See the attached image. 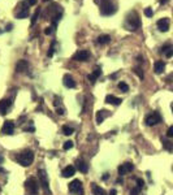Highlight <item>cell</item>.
<instances>
[{"label":"cell","mask_w":173,"mask_h":195,"mask_svg":"<svg viewBox=\"0 0 173 195\" xmlns=\"http://www.w3.org/2000/svg\"><path fill=\"white\" fill-rule=\"evenodd\" d=\"M141 26V20H139V16L136 11H132L128 13L126 16V20H125V27L128 29V30H136Z\"/></svg>","instance_id":"6da1fadb"},{"label":"cell","mask_w":173,"mask_h":195,"mask_svg":"<svg viewBox=\"0 0 173 195\" xmlns=\"http://www.w3.org/2000/svg\"><path fill=\"white\" fill-rule=\"evenodd\" d=\"M16 160L22 167H29V165H31V163L34 161V152L30 150H25L17 156Z\"/></svg>","instance_id":"7a4b0ae2"},{"label":"cell","mask_w":173,"mask_h":195,"mask_svg":"<svg viewBox=\"0 0 173 195\" xmlns=\"http://www.w3.org/2000/svg\"><path fill=\"white\" fill-rule=\"evenodd\" d=\"M99 3H100V14L102 16H112L113 13H116L117 8L112 0H100Z\"/></svg>","instance_id":"3957f363"},{"label":"cell","mask_w":173,"mask_h":195,"mask_svg":"<svg viewBox=\"0 0 173 195\" xmlns=\"http://www.w3.org/2000/svg\"><path fill=\"white\" fill-rule=\"evenodd\" d=\"M25 189L27 190L29 193H30V195H37V194H38V190H39V183L37 182L35 178L30 177L29 179H26V182H25Z\"/></svg>","instance_id":"277c9868"},{"label":"cell","mask_w":173,"mask_h":195,"mask_svg":"<svg viewBox=\"0 0 173 195\" xmlns=\"http://www.w3.org/2000/svg\"><path fill=\"white\" fill-rule=\"evenodd\" d=\"M38 176H39V181H41V186L42 189L46 191L47 195H50V186H48V177H47V173H46V170H43V169H39L38 170Z\"/></svg>","instance_id":"5b68a950"},{"label":"cell","mask_w":173,"mask_h":195,"mask_svg":"<svg viewBox=\"0 0 173 195\" xmlns=\"http://www.w3.org/2000/svg\"><path fill=\"white\" fill-rule=\"evenodd\" d=\"M69 191L74 195H82L83 194V187L79 179H74L69 183Z\"/></svg>","instance_id":"8992f818"},{"label":"cell","mask_w":173,"mask_h":195,"mask_svg":"<svg viewBox=\"0 0 173 195\" xmlns=\"http://www.w3.org/2000/svg\"><path fill=\"white\" fill-rule=\"evenodd\" d=\"M145 122H146L147 126H154V125L161 122V117H160V115L157 113V112H154V113H150V115L146 116Z\"/></svg>","instance_id":"52a82bcc"},{"label":"cell","mask_w":173,"mask_h":195,"mask_svg":"<svg viewBox=\"0 0 173 195\" xmlns=\"http://www.w3.org/2000/svg\"><path fill=\"white\" fill-rule=\"evenodd\" d=\"M29 7H30V5H29L26 2L21 3L20 7H18V8H20V12L16 13V17H17L18 20H20V18H26V17L29 16Z\"/></svg>","instance_id":"ba28073f"},{"label":"cell","mask_w":173,"mask_h":195,"mask_svg":"<svg viewBox=\"0 0 173 195\" xmlns=\"http://www.w3.org/2000/svg\"><path fill=\"white\" fill-rule=\"evenodd\" d=\"M118 174L120 176H125V174H128V173H130V172H133L134 170V164H132V163H124V164H121L118 167Z\"/></svg>","instance_id":"9c48e42d"},{"label":"cell","mask_w":173,"mask_h":195,"mask_svg":"<svg viewBox=\"0 0 173 195\" xmlns=\"http://www.w3.org/2000/svg\"><path fill=\"white\" fill-rule=\"evenodd\" d=\"M72 58H73V60H76V61H87L89 58H90V52L86 51V50L78 51V52L74 53Z\"/></svg>","instance_id":"30bf717a"},{"label":"cell","mask_w":173,"mask_h":195,"mask_svg":"<svg viewBox=\"0 0 173 195\" xmlns=\"http://www.w3.org/2000/svg\"><path fill=\"white\" fill-rule=\"evenodd\" d=\"M2 133L5 135H12L14 133V122L13 121H5L2 128Z\"/></svg>","instance_id":"8fae6325"},{"label":"cell","mask_w":173,"mask_h":195,"mask_svg":"<svg viewBox=\"0 0 173 195\" xmlns=\"http://www.w3.org/2000/svg\"><path fill=\"white\" fill-rule=\"evenodd\" d=\"M157 29L161 31V33H165L169 30V20L168 18H160L157 21Z\"/></svg>","instance_id":"7c38bea8"},{"label":"cell","mask_w":173,"mask_h":195,"mask_svg":"<svg viewBox=\"0 0 173 195\" xmlns=\"http://www.w3.org/2000/svg\"><path fill=\"white\" fill-rule=\"evenodd\" d=\"M62 83H64L65 87H68V89H74L76 87V81L73 80V77L70 74H65L64 78H62Z\"/></svg>","instance_id":"4fadbf2b"},{"label":"cell","mask_w":173,"mask_h":195,"mask_svg":"<svg viewBox=\"0 0 173 195\" xmlns=\"http://www.w3.org/2000/svg\"><path fill=\"white\" fill-rule=\"evenodd\" d=\"M9 105H11V100H7V99L0 100V115H2V116H5L7 112H8Z\"/></svg>","instance_id":"5bb4252c"},{"label":"cell","mask_w":173,"mask_h":195,"mask_svg":"<svg viewBox=\"0 0 173 195\" xmlns=\"http://www.w3.org/2000/svg\"><path fill=\"white\" fill-rule=\"evenodd\" d=\"M74 173H76V167H73V165H68V167H65L64 169H62V172H61L62 177H65V178L72 177Z\"/></svg>","instance_id":"9a60e30c"},{"label":"cell","mask_w":173,"mask_h":195,"mask_svg":"<svg viewBox=\"0 0 173 195\" xmlns=\"http://www.w3.org/2000/svg\"><path fill=\"white\" fill-rule=\"evenodd\" d=\"M121 99L117 96H115V95H107L105 96V103H108V104H112V105H120L121 104Z\"/></svg>","instance_id":"2e32d148"},{"label":"cell","mask_w":173,"mask_h":195,"mask_svg":"<svg viewBox=\"0 0 173 195\" xmlns=\"http://www.w3.org/2000/svg\"><path fill=\"white\" fill-rule=\"evenodd\" d=\"M164 70H165V62L164 61L159 60V61H156L155 64H154V72H155L156 74H161Z\"/></svg>","instance_id":"e0dca14e"},{"label":"cell","mask_w":173,"mask_h":195,"mask_svg":"<svg viewBox=\"0 0 173 195\" xmlns=\"http://www.w3.org/2000/svg\"><path fill=\"white\" fill-rule=\"evenodd\" d=\"M27 68H29V62L26 60H20L16 65V72L17 73H23V72L27 70Z\"/></svg>","instance_id":"ac0fdd59"},{"label":"cell","mask_w":173,"mask_h":195,"mask_svg":"<svg viewBox=\"0 0 173 195\" xmlns=\"http://www.w3.org/2000/svg\"><path fill=\"white\" fill-rule=\"evenodd\" d=\"M76 168L79 170V172H82V173H87V170H89V167H87V164H86L83 160H81L78 159L76 161Z\"/></svg>","instance_id":"d6986e66"},{"label":"cell","mask_w":173,"mask_h":195,"mask_svg":"<svg viewBox=\"0 0 173 195\" xmlns=\"http://www.w3.org/2000/svg\"><path fill=\"white\" fill-rule=\"evenodd\" d=\"M108 116H109V113H108V111H105V109L97 112V122L98 124H102Z\"/></svg>","instance_id":"ffe728a7"},{"label":"cell","mask_w":173,"mask_h":195,"mask_svg":"<svg viewBox=\"0 0 173 195\" xmlns=\"http://www.w3.org/2000/svg\"><path fill=\"white\" fill-rule=\"evenodd\" d=\"M100 76H102V70H100V68H97V69H95L93 73H91V74L87 76V78L90 80V82H93V83H94V82L97 81Z\"/></svg>","instance_id":"44dd1931"},{"label":"cell","mask_w":173,"mask_h":195,"mask_svg":"<svg viewBox=\"0 0 173 195\" xmlns=\"http://www.w3.org/2000/svg\"><path fill=\"white\" fill-rule=\"evenodd\" d=\"M91 191L94 195H105V191L97 183H91Z\"/></svg>","instance_id":"7402d4cb"},{"label":"cell","mask_w":173,"mask_h":195,"mask_svg":"<svg viewBox=\"0 0 173 195\" xmlns=\"http://www.w3.org/2000/svg\"><path fill=\"white\" fill-rule=\"evenodd\" d=\"M111 42V37L107 35V34H103V35H100L98 38V43L99 44H107V43Z\"/></svg>","instance_id":"603a6c76"},{"label":"cell","mask_w":173,"mask_h":195,"mask_svg":"<svg viewBox=\"0 0 173 195\" xmlns=\"http://www.w3.org/2000/svg\"><path fill=\"white\" fill-rule=\"evenodd\" d=\"M163 147H164L167 151L172 152L173 151V142H171V140H168V139H163Z\"/></svg>","instance_id":"cb8c5ba5"},{"label":"cell","mask_w":173,"mask_h":195,"mask_svg":"<svg viewBox=\"0 0 173 195\" xmlns=\"http://www.w3.org/2000/svg\"><path fill=\"white\" fill-rule=\"evenodd\" d=\"M62 133H64L65 135H72L74 133V130L70 128V126H68V125H64L62 126Z\"/></svg>","instance_id":"d4e9b609"},{"label":"cell","mask_w":173,"mask_h":195,"mask_svg":"<svg viewBox=\"0 0 173 195\" xmlns=\"http://www.w3.org/2000/svg\"><path fill=\"white\" fill-rule=\"evenodd\" d=\"M39 13H41V8H38L37 11H35V13L33 14V18H31V26H34V25H35L37 20H38V17H39Z\"/></svg>","instance_id":"484cf974"},{"label":"cell","mask_w":173,"mask_h":195,"mask_svg":"<svg viewBox=\"0 0 173 195\" xmlns=\"http://www.w3.org/2000/svg\"><path fill=\"white\" fill-rule=\"evenodd\" d=\"M118 89L121 90L122 92H128L129 91V86H128V83H125V82H120V83H118Z\"/></svg>","instance_id":"4316f807"},{"label":"cell","mask_w":173,"mask_h":195,"mask_svg":"<svg viewBox=\"0 0 173 195\" xmlns=\"http://www.w3.org/2000/svg\"><path fill=\"white\" fill-rule=\"evenodd\" d=\"M133 72L136 73V74H137L139 78H141V80H143V78H145V74H143V70L141 69V68H134Z\"/></svg>","instance_id":"83f0119b"},{"label":"cell","mask_w":173,"mask_h":195,"mask_svg":"<svg viewBox=\"0 0 173 195\" xmlns=\"http://www.w3.org/2000/svg\"><path fill=\"white\" fill-rule=\"evenodd\" d=\"M72 147H73V142L72 140H66V142L64 143V150L66 151V150H70Z\"/></svg>","instance_id":"f1b7e54d"},{"label":"cell","mask_w":173,"mask_h":195,"mask_svg":"<svg viewBox=\"0 0 173 195\" xmlns=\"http://www.w3.org/2000/svg\"><path fill=\"white\" fill-rule=\"evenodd\" d=\"M171 48H172V44H165V46H163V47H161L160 52H161V53H165L168 50H171Z\"/></svg>","instance_id":"f546056e"},{"label":"cell","mask_w":173,"mask_h":195,"mask_svg":"<svg viewBox=\"0 0 173 195\" xmlns=\"http://www.w3.org/2000/svg\"><path fill=\"white\" fill-rule=\"evenodd\" d=\"M143 186H145V181H143V179H141V178H138V179H137V187H138V189H142Z\"/></svg>","instance_id":"4dcf8cb0"},{"label":"cell","mask_w":173,"mask_h":195,"mask_svg":"<svg viewBox=\"0 0 173 195\" xmlns=\"http://www.w3.org/2000/svg\"><path fill=\"white\" fill-rule=\"evenodd\" d=\"M145 14H146L147 17H152V14H154L152 9H151L150 7H148V8H146V9H145Z\"/></svg>","instance_id":"1f68e13d"},{"label":"cell","mask_w":173,"mask_h":195,"mask_svg":"<svg viewBox=\"0 0 173 195\" xmlns=\"http://www.w3.org/2000/svg\"><path fill=\"white\" fill-rule=\"evenodd\" d=\"M167 135L169 136V138H173V125L169 126V129L167 130Z\"/></svg>","instance_id":"d6a6232c"},{"label":"cell","mask_w":173,"mask_h":195,"mask_svg":"<svg viewBox=\"0 0 173 195\" xmlns=\"http://www.w3.org/2000/svg\"><path fill=\"white\" fill-rule=\"evenodd\" d=\"M52 33H54V27H47L46 30H44V34H46V35H51Z\"/></svg>","instance_id":"836d02e7"},{"label":"cell","mask_w":173,"mask_h":195,"mask_svg":"<svg viewBox=\"0 0 173 195\" xmlns=\"http://www.w3.org/2000/svg\"><path fill=\"white\" fill-rule=\"evenodd\" d=\"M54 52H55V48H54V46H52V47L50 48L48 53H47V56H48V57H52V56H54Z\"/></svg>","instance_id":"e575fe53"},{"label":"cell","mask_w":173,"mask_h":195,"mask_svg":"<svg viewBox=\"0 0 173 195\" xmlns=\"http://www.w3.org/2000/svg\"><path fill=\"white\" fill-rule=\"evenodd\" d=\"M139 190H141V189H138V187L133 189V190H132V193H130V195H138V194H139Z\"/></svg>","instance_id":"d590c367"},{"label":"cell","mask_w":173,"mask_h":195,"mask_svg":"<svg viewBox=\"0 0 173 195\" xmlns=\"http://www.w3.org/2000/svg\"><path fill=\"white\" fill-rule=\"evenodd\" d=\"M38 0H26V3L29 4V5H35Z\"/></svg>","instance_id":"8d00e7d4"},{"label":"cell","mask_w":173,"mask_h":195,"mask_svg":"<svg viewBox=\"0 0 173 195\" xmlns=\"http://www.w3.org/2000/svg\"><path fill=\"white\" fill-rule=\"evenodd\" d=\"M57 115H65V111L64 109H62V108H59V109H57Z\"/></svg>","instance_id":"74e56055"},{"label":"cell","mask_w":173,"mask_h":195,"mask_svg":"<svg viewBox=\"0 0 173 195\" xmlns=\"http://www.w3.org/2000/svg\"><path fill=\"white\" fill-rule=\"evenodd\" d=\"M109 195H117V191H116L115 189H112L111 191H109Z\"/></svg>","instance_id":"f35d334b"},{"label":"cell","mask_w":173,"mask_h":195,"mask_svg":"<svg viewBox=\"0 0 173 195\" xmlns=\"http://www.w3.org/2000/svg\"><path fill=\"white\" fill-rule=\"evenodd\" d=\"M12 27H13V25H12V23H9V25H7V29H5V30L9 31V30H12Z\"/></svg>","instance_id":"ab89813d"},{"label":"cell","mask_w":173,"mask_h":195,"mask_svg":"<svg viewBox=\"0 0 173 195\" xmlns=\"http://www.w3.org/2000/svg\"><path fill=\"white\" fill-rule=\"evenodd\" d=\"M108 177H109V176H108V174H104V176H103V177H102V178H103V179H108Z\"/></svg>","instance_id":"60d3db41"},{"label":"cell","mask_w":173,"mask_h":195,"mask_svg":"<svg viewBox=\"0 0 173 195\" xmlns=\"http://www.w3.org/2000/svg\"><path fill=\"white\" fill-rule=\"evenodd\" d=\"M168 2V0H160V4H165Z\"/></svg>","instance_id":"b9f144b4"},{"label":"cell","mask_w":173,"mask_h":195,"mask_svg":"<svg viewBox=\"0 0 173 195\" xmlns=\"http://www.w3.org/2000/svg\"><path fill=\"white\" fill-rule=\"evenodd\" d=\"M0 173H4V169H3L2 167H0Z\"/></svg>","instance_id":"7bdbcfd3"},{"label":"cell","mask_w":173,"mask_h":195,"mask_svg":"<svg viewBox=\"0 0 173 195\" xmlns=\"http://www.w3.org/2000/svg\"><path fill=\"white\" fill-rule=\"evenodd\" d=\"M3 161V158H2V156H0V163H2Z\"/></svg>","instance_id":"ee69618b"},{"label":"cell","mask_w":173,"mask_h":195,"mask_svg":"<svg viewBox=\"0 0 173 195\" xmlns=\"http://www.w3.org/2000/svg\"><path fill=\"white\" fill-rule=\"evenodd\" d=\"M171 108H172V112H173V103H172V105H171Z\"/></svg>","instance_id":"f6af8a7d"},{"label":"cell","mask_w":173,"mask_h":195,"mask_svg":"<svg viewBox=\"0 0 173 195\" xmlns=\"http://www.w3.org/2000/svg\"><path fill=\"white\" fill-rule=\"evenodd\" d=\"M44 2H48V0H44Z\"/></svg>","instance_id":"bcb514c9"}]
</instances>
